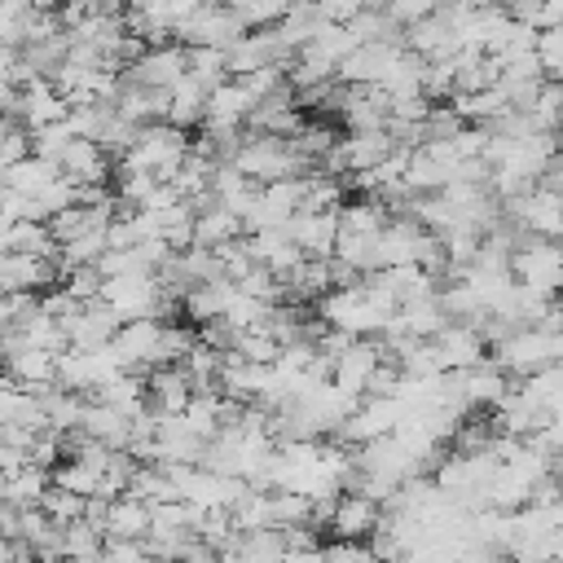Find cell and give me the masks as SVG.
<instances>
[{
  "label": "cell",
  "mask_w": 563,
  "mask_h": 563,
  "mask_svg": "<svg viewBox=\"0 0 563 563\" xmlns=\"http://www.w3.org/2000/svg\"><path fill=\"white\" fill-rule=\"evenodd\" d=\"M106 251V229H79L75 238L57 242V268H75V264H97V255Z\"/></svg>",
  "instance_id": "12"
},
{
  "label": "cell",
  "mask_w": 563,
  "mask_h": 563,
  "mask_svg": "<svg viewBox=\"0 0 563 563\" xmlns=\"http://www.w3.org/2000/svg\"><path fill=\"white\" fill-rule=\"evenodd\" d=\"M57 167L75 185H106L110 180V158L101 154V145L92 136H70L57 154Z\"/></svg>",
  "instance_id": "4"
},
{
  "label": "cell",
  "mask_w": 563,
  "mask_h": 563,
  "mask_svg": "<svg viewBox=\"0 0 563 563\" xmlns=\"http://www.w3.org/2000/svg\"><path fill=\"white\" fill-rule=\"evenodd\" d=\"M101 532L79 515V519H70V523H62V541H57V550L62 554H70V559H101Z\"/></svg>",
  "instance_id": "13"
},
{
  "label": "cell",
  "mask_w": 563,
  "mask_h": 563,
  "mask_svg": "<svg viewBox=\"0 0 563 563\" xmlns=\"http://www.w3.org/2000/svg\"><path fill=\"white\" fill-rule=\"evenodd\" d=\"M532 57L541 66L545 79H559V66H563V26H541L532 35Z\"/></svg>",
  "instance_id": "17"
},
{
  "label": "cell",
  "mask_w": 563,
  "mask_h": 563,
  "mask_svg": "<svg viewBox=\"0 0 563 563\" xmlns=\"http://www.w3.org/2000/svg\"><path fill=\"white\" fill-rule=\"evenodd\" d=\"M501 4H506V0H501Z\"/></svg>",
  "instance_id": "24"
},
{
  "label": "cell",
  "mask_w": 563,
  "mask_h": 563,
  "mask_svg": "<svg viewBox=\"0 0 563 563\" xmlns=\"http://www.w3.org/2000/svg\"><path fill=\"white\" fill-rule=\"evenodd\" d=\"M22 154H31V132H26L22 123H13V128L0 136V163L9 167V163H18Z\"/></svg>",
  "instance_id": "19"
},
{
  "label": "cell",
  "mask_w": 563,
  "mask_h": 563,
  "mask_svg": "<svg viewBox=\"0 0 563 563\" xmlns=\"http://www.w3.org/2000/svg\"><path fill=\"white\" fill-rule=\"evenodd\" d=\"M246 31H255V26H273L286 9H290V0H220Z\"/></svg>",
  "instance_id": "14"
},
{
  "label": "cell",
  "mask_w": 563,
  "mask_h": 563,
  "mask_svg": "<svg viewBox=\"0 0 563 563\" xmlns=\"http://www.w3.org/2000/svg\"><path fill=\"white\" fill-rule=\"evenodd\" d=\"M53 523H70V519H79L84 515V497L79 493H70V488H62V484H44V493H40V501H35Z\"/></svg>",
  "instance_id": "16"
},
{
  "label": "cell",
  "mask_w": 563,
  "mask_h": 563,
  "mask_svg": "<svg viewBox=\"0 0 563 563\" xmlns=\"http://www.w3.org/2000/svg\"><path fill=\"white\" fill-rule=\"evenodd\" d=\"M189 391H194V383H189V374H185L180 361H167V365H150V369H145L150 409H158V413H180L185 400H189Z\"/></svg>",
  "instance_id": "5"
},
{
  "label": "cell",
  "mask_w": 563,
  "mask_h": 563,
  "mask_svg": "<svg viewBox=\"0 0 563 563\" xmlns=\"http://www.w3.org/2000/svg\"><path fill=\"white\" fill-rule=\"evenodd\" d=\"M559 347H563L559 334H550V330H541V325H515V330H506L497 343H488V361H493L497 369H506L510 378H523V374H532V369L559 361Z\"/></svg>",
  "instance_id": "1"
},
{
  "label": "cell",
  "mask_w": 563,
  "mask_h": 563,
  "mask_svg": "<svg viewBox=\"0 0 563 563\" xmlns=\"http://www.w3.org/2000/svg\"><path fill=\"white\" fill-rule=\"evenodd\" d=\"M238 233H242V220L229 207L207 202V207L194 211V246H220V242H229Z\"/></svg>",
  "instance_id": "8"
},
{
  "label": "cell",
  "mask_w": 563,
  "mask_h": 563,
  "mask_svg": "<svg viewBox=\"0 0 563 563\" xmlns=\"http://www.w3.org/2000/svg\"><path fill=\"white\" fill-rule=\"evenodd\" d=\"M185 75L198 79L202 88H216L220 79H229L224 48H216V44H185Z\"/></svg>",
  "instance_id": "10"
},
{
  "label": "cell",
  "mask_w": 563,
  "mask_h": 563,
  "mask_svg": "<svg viewBox=\"0 0 563 563\" xmlns=\"http://www.w3.org/2000/svg\"><path fill=\"white\" fill-rule=\"evenodd\" d=\"M145 528H150V501H141V497H132V493H119V497H110V506H106V537H145Z\"/></svg>",
  "instance_id": "7"
},
{
  "label": "cell",
  "mask_w": 563,
  "mask_h": 563,
  "mask_svg": "<svg viewBox=\"0 0 563 563\" xmlns=\"http://www.w3.org/2000/svg\"><path fill=\"white\" fill-rule=\"evenodd\" d=\"M18 97H22V88L13 79H0V114H13L18 119Z\"/></svg>",
  "instance_id": "21"
},
{
  "label": "cell",
  "mask_w": 563,
  "mask_h": 563,
  "mask_svg": "<svg viewBox=\"0 0 563 563\" xmlns=\"http://www.w3.org/2000/svg\"><path fill=\"white\" fill-rule=\"evenodd\" d=\"M62 330H66V347H101V343L114 339L119 317H114L110 303L88 299V303H79V312L70 321H62Z\"/></svg>",
  "instance_id": "3"
},
{
  "label": "cell",
  "mask_w": 563,
  "mask_h": 563,
  "mask_svg": "<svg viewBox=\"0 0 563 563\" xmlns=\"http://www.w3.org/2000/svg\"><path fill=\"white\" fill-rule=\"evenodd\" d=\"M44 484H48V471L44 466H35V462H22V466H13L9 475H4V501L9 506H35L40 501V493H44Z\"/></svg>",
  "instance_id": "11"
},
{
  "label": "cell",
  "mask_w": 563,
  "mask_h": 563,
  "mask_svg": "<svg viewBox=\"0 0 563 563\" xmlns=\"http://www.w3.org/2000/svg\"><path fill=\"white\" fill-rule=\"evenodd\" d=\"M317 4V13L321 18H330V22H347L356 9H365L369 0H312Z\"/></svg>",
  "instance_id": "20"
},
{
  "label": "cell",
  "mask_w": 563,
  "mask_h": 563,
  "mask_svg": "<svg viewBox=\"0 0 563 563\" xmlns=\"http://www.w3.org/2000/svg\"><path fill=\"white\" fill-rule=\"evenodd\" d=\"M202 101H207V88H202L198 79L180 75V79L167 88V110H163V119L189 132V128H198V123H202Z\"/></svg>",
  "instance_id": "6"
},
{
  "label": "cell",
  "mask_w": 563,
  "mask_h": 563,
  "mask_svg": "<svg viewBox=\"0 0 563 563\" xmlns=\"http://www.w3.org/2000/svg\"><path fill=\"white\" fill-rule=\"evenodd\" d=\"M233 352H238V356H246V361H255V365H268V361H277L282 343H277L264 325H246V330H238V334H233Z\"/></svg>",
  "instance_id": "15"
},
{
  "label": "cell",
  "mask_w": 563,
  "mask_h": 563,
  "mask_svg": "<svg viewBox=\"0 0 563 563\" xmlns=\"http://www.w3.org/2000/svg\"><path fill=\"white\" fill-rule=\"evenodd\" d=\"M282 229H286V238H290L303 255H330V251H334V238H339L334 211H308V207H295Z\"/></svg>",
  "instance_id": "2"
},
{
  "label": "cell",
  "mask_w": 563,
  "mask_h": 563,
  "mask_svg": "<svg viewBox=\"0 0 563 563\" xmlns=\"http://www.w3.org/2000/svg\"><path fill=\"white\" fill-rule=\"evenodd\" d=\"M57 286H62L70 299L88 303V299H97V290H101V273H97V264H75V268H62V273H57Z\"/></svg>",
  "instance_id": "18"
},
{
  "label": "cell",
  "mask_w": 563,
  "mask_h": 563,
  "mask_svg": "<svg viewBox=\"0 0 563 563\" xmlns=\"http://www.w3.org/2000/svg\"><path fill=\"white\" fill-rule=\"evenodd\" d=\"M0 172H4V163H0Z\"/></svg>",
  "instance_id": "23"
},
{
  "label": "cell",
  "mask_w": 563,
  "mask_h": 563,
  "mask_svg": "<svg viewBox=\"0 0 563 563\" xmlns=\"http://www.w3.org/2000/svg\"><path fill=\"white\" fill-rule=\"evenodd\" d=\"M53 176H62V167H57L53 158L22 154L18 163H9V167L0 172V185H13V189H22V194H35V189H44Z\"/></svg>",
  "instance_id": "9"
},
{
  "label": "cell",
  "mask_w": 563,
  "mask_h": 563,
  "mask_svg": "<svg viewBox=\"0 0 563 563\" xmlns=\"http://www.w3.org/2000/svg\"><path fill=\"white\" fill-rule=\"evenodd\" d=\"M13 62H18V48L0 40V79H9V70H13Z\"/></svg>",
  "instance_id": "22"
}]
</instances>
